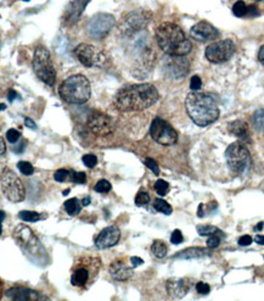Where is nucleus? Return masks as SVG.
I'll return each instance as SVG.
<instances>
[{"mask_svg":"<svg viewBox=\"0 0 264 301\" xmlns=\"http://www.w3.org/2000/svg\"><path fill=\"white\" fill-rule=\"evenodd\" d=\"M74 55L80 64L85 67L106 68L111 64V56L106 50L94 47L92 44L82 43L74 48Z\"/></svg>","mask_w":264,"mask_h":301,"instance_id":"obj_6","label":"nucleus"},{"mask_svg":"<svg viewBox=\"0 0 264 301\" xmlns=\"http://www.w3.org/2000/svg\"><path fill=\"white\" fill-rule=\"evenodd\" d=\"M223 237H224L223 232H219V233H215L209 237L208 240H207V245H208V248H217L219 244H221V239Z\"/></svg>","mask_w":264,"mask_h":301,"instance_id":"obj_35","label":"nucleus"},{"mask_svg":"<svg viewBox=\"0 0 264 301\" xmlns=\"http://www.w3.org/2000/svg\"><path fill=\"white\" fill-rule=\"evenodd\" d=\"M71 180L76 184H84L86 182V174L84 172H71Z\"/></svg>","mask_w":264,"mask_h":301,"instance_id":"obj_38","label":"nucleus"},{"mask_svg":"<svg viewBox=\"0 0 264 301\" xmlns=\"http://www.w3.org/2000/svg\"><path fill=\"white\" fill-rule=\"evenodd\" d=\"M136 205L137 206H143L146 205V204L150 201V195L146 192H139L136 197Z\"/></svg>","mask_w":264,"mask_h":301,"instance_id":"obj_36","label":"nucleus"},{"mask_svg":"<svg viewBox=\"0 0 264 301\" xmlns=\"http://www.w3.org/2000/svg\"><path fill=\"white\" fill-rule=\"evenodd\" d=\"M0 144H2V155H5V143H4V139H0Z\"/></svg>","mask_w":264,"mask_h":301,"instance_id":"obj_52","label":"nucleus"},{"mask_svg":"<svg viewBox=\"0 0 264 301\" xmlns=\"http://www.w3.org/2000/svg\"><path fill=\"white\" fill-rule=\"evenodd\" d=\"M154 207L156 209V211L163 213V215H172V206L169 205V204L167 203L166 200H163V199L158 198L156 199V200L154 201Z\"/></svg>","mask_w":264,"mask_h":301,"instance_id":"obj_27","label":"nucleus"},{"mask_svg":"<svg viewBox=\"0 0 264 301\" xmlns=\"http://www.w3.org/2000/svg\"><path fill=\"white\" fill-rule=\"evenodd\" d=\"M101 261L95 256H80L72 267L71 284L79 289H88L97 279Z\"/></svg>","mask_w":264,"mask_h":301,"instance_id":"obj_4","label":"nucleus"},{"mask_svg":"<svg viewBox=\"0 0 264 301\" xmlns=\"http://www.w3.org/2000/svg\"><path fill=\"white\" fill-rule=\"evenodd\" d=\"M229 132L242 141H251L248 125L242 120H236L229 125Z\"/></svg>","mask_w":264,"mask_h":301,"instance_id":"obj_23","label":"nucleus"},{"mask_svg":"<svg viewBox=\"0 0 264 301\" xmlns=\"http://www.w3.org/2000/svg\"><path fill=\"white\" fill-rule=\"evenodd\" d=\"M130 262H131V266H133V267H138V266H140V265H143L144 261L140 257L133 256L130 258Z\"/></svg>","mask_w":264,"mask_h":301,"instance_id":"obj_46","label":"nucleus"},{"mask_svg":"<svg viewBox=\"0 0 264 301\" xmlns=\"http://www.w3.org/2000/svg\"><path fill=\"white\" fill-rule=\"evenodd\" d=\"M133 269L134 267H129L125 264L124 258H117V260L112 261L110 265V275L116 281L123 282L128 281L131 276H133Z\"/></svg>","mask_w":264,"mask_h":301,"instance_id":"obj_21","label":"nucleus"},{"mask_svg":"<svg viewBox=\"0 0 264 301\" xmlns=\"http://www.w3.org/2000/svg\"><path fill=\"white\" fill-rule=\"evenodd\" d=\"M23 2H29V0H23Z\"/></svg>","mask_w":264,"mask_h":301,"instance_id":"obj_58","label":"nucleus"},{"mask_svg":"<svg viewBox=\"0 0 264 301\" xmlns=\"http://www.w3.org/2000/svg\"><path fill=\"white\" fill-rule=\"evenodd\" d=\"M196 290L199 294L207 295L209 293V291H211V287H209V285L205 282H199L196 284Z\"/></svg>","mask_w":264,"mask_h":301,"instance_id":"obj_42","label":"nucleus"},{"mask_svg":"<svg viewBox=\"0 0 264 301\" xmlns=\"http://www.w3.org/2000/svg\"><path fill=\"white\" fill-rule=\"evenodd\" d=\"M8 299L10 300H20V301H35V300H47V296H43L38 291L32 290V289L23 287H14L7 290Z\"/></svg>","mask_w":264,"mask_h":301,"instance_id":"obj_19","label":"nucleus"},{"mask_svg":"<svg viewBox=\"0 0 264 301\" xmlns=\"http://www.w3.org/2000/svg\"><path fill=\"white\" fill-rule=\"evenodd\" d=\"M219 231L217 227L214 225H208V224H201L197 225V233L200 234L201 237H211L213 234L219 233Z\"/></svg>","mask_w":264,"mask_h":301,"instance_id":"obj_30","label":"nucleus"},{"mask_svg":"<svg viewBox=\"0 0 264 301\" xmlns=\"http://www.w3.org/2000/svg\"><path fill=\"white\" fill-rule=\"evenodd\" d=\"M82 161H83V164L85 165L86 167L93 168V167L97 166L98 158L94 154H86V155H84L83 158H82Z\"/></svg>","mask_w":264,"mask_h":301,"instance_id":"obj_37","label":"nucleus"},{"mask_svg":"<svg viewBox=\"0 0 264 301\" xmlns=\"http://www.w3.org/2000/svg\"><path fill=\"white\" fill-rule=\"evenodd\" d=\"M190 34L195 41L202 42V43L213 41V39L219 37L218 29L207 21H201V22L191 27Z\"/></svg>","mask_w":264,"mask_h":301,"instance_id":"obj_17","label":"nucleus"},{"mask_svg":"<svg viewBox=\"0 0 264 301\" xmlns=\"http://www.w3.org/2000/svg\"><path fill=\"white\" fill-rule=\"evenodd\" d=\"M228 166L238 174L247 173L251 168V154L241 141H235L228 146L226 152Z\"/></svg>","mask_w":264,"mask_h":301,"instance_id":"obj_9","label":"nucleus"},{"mask_svg":"<svg viewBox=\"0 0 264 301\" xmlns=\"http://www.w3.org/2000/svg\"><path fill=\"white\" fill-rule=\"evenodd\" d=\"M156 41L162 52L167 55H188L191 52V42L189 41L178 25L164 22L156 29Z\"/></svg>","mask_w":264,"mask_h":301,"instance_id":"obj_3","label":"nucleus"},{"mask_svg":"<svg viewBox=\"0 0 264 301\" xmlns=\"http://www.w3.org/2000/svg\"><path fill=\"white\" fill-rule=\"evenodd\" d=\"M2 189L4 195L13 203L25 200L26 189L20 177L10 168H4L2 173Z\"/></svg>","mask_w":264,"mask_h":301,"instance_id":"obj_10","label":"nucleus"},{"mask_svg":"<svg viewBox=\"0 0 264 301\" xmlns=\"http://www.w3.org/2000/svg\"><path fill=\"white\" fill-rule=\"evenodd\" d=\"M144 162H145V165L148 166L149 170H151L152 172H154L156 176H158L160 174V168H158V165L157 162H156L154 159H150V158H146L145 160H144Z\"/></svg>","mask_w":264,"mask_h":301,"instance_id":"obj_40","label":"nucleus"},{"mask_svg":"<svg viewBox=\"0 0 264 301\" xmlns=\"http://www.w3.org/2000/svg\"><path fill=\"white\" fill-rule=\"evenodd\" d=\"M209 254L208 250L206 249H201V248H190L184 250V251L179 252L175 257H181V258H200L203 256H207Z\"/></svg>","mask_w":264,"mask_h":301,"instance_id":"obj_24","label":"nucleus"},{"mask_svg":"<svg viewBox=\"0 0 264 301\" xmlns=\"http://www.w3.org/2000/svg\"><path fill=\"white\" fill-rule=\"evenodd\" d=\"M119 238H121V231L118 230L117 225H110L105 230L101 231L99 234L97 240H95V245L98 249H107L111 246H115L118 243Z\"/></svg>","mask_w":264,"mask_h":301,"instance_id":"obj_18","label":"nucleus"},{"mask_svg":"<svg viewBox=\"0 0 264 301\" xmlns=\"http://www.w3.org/2000/svg\"><path fill=\"white\" fill-rule=\"evenodd\" d=\"M239 244L241 246H248L250 244H252V238L250 236H242L239 239Z\"/></svg>","mask_w":264,"mask_h":301,"instance_id":"obj_45","label":"nucleus"},{"mask_svg":"<svg viewBox=\"0 0 264 301\" xmlns=\"http://www.w3.org/2000/svg\"><path fill=\"white\" fill-rule=\"evenodd\" d=\"M257 2H264V0H257Z\"/></svg>","mask_w":264,"mask_h":301,"instance_id":"obj_57","label":"nucleus"},{"mask_svg":"<svg viewBox=\"0 0 264 301\" xmlns=\"http://www.w3.org/2000/svg\"><path fill=\"white\" fill-rule=\"evenodd\" d=\"M254 240H256V243L260 244V245H264V236H259V234H258V236L254 238Z\"/></svg>","mask_w":264,"mask_h":301,"instance_id":"obj_50","label":"nucleus"},{"mask_svg":"<svg viewBox=\"0 0 264 301\" xmlns=\"http://www.w3.org/2000/svg\"><path fill=\"white\" fill-rule=\"evenodd\" d=\"M162 71L170 80H182L190 71V62L183 55H168L162 61Z\"/></svg>","mask_w":264,"mask_h":301,"instance_id":"obj_12","label":"nucleus"},{"mask_svg":"<svg viewBox=\"0 0 264 301\" xmlns=\"http://www.w3.org/2000/svg\"><path fill=\"white\" fill-rule=\"evenodd\" d=\"M111 183L109 182V180L106 179H100L99 182L95 184V192L98 193H101V194H105V193H109L111 191Z\"/></svg>","mask_w":264,"mask_h":301,"instance_id":"obj_34","label":"nucleus"},{"mask_svg":"<svg viewBox=\"0 0 264 301\" xmlns=\"http://www.w3.org/2000/svg\"><path fill=\"white\" fill-rule=\"evenodd\" d=\"M234 53H235V44L230 39H224V41H218L209 44L207 47L205 55L209 62L222 64V62L230 60Z\"/></svg>","mask_w":264,"mask_h":301,"instance_id":"obj_14","label":"nucleus"},{"mask_svg":"<svg viewBox=\"0 0 264 301\" xmlns=\"http://www.w3.org/2000/svg\"><path fill=\"white\" fill-rule=\"evenodd\" d=\"M115 25V17L110 14H97L93 19L89 21L86 26V31L92 38L101 41L109 34L111 29Z\"/></svg>","mask_w":264,"mask_h":301,"instance_id":"obj_15","label":"nucleus"},{"mask_svg":"<svg viewBox=\"0 0 264 301\" xmlns=\"http://www.w3.org/2000/svg\"><path fill=\"white\" fill-rule=\"evenodd\" d=\"M68 176H70V171L64 170V168H60V170H58L55 173H54V179H55L56 182L61 183V182H65V180L68 178Z\"/></svg>","mask_w":264,"mask_h":301,"instance_id":"obj_39","label":"nucleus"},{"mask_svg":"<svg viewBox=\"0 0 264 301\" xmlns=\"http://www.w3.org/2000/svg\"><path fill=\"white\" fill-rule=\"evenodd\" d=\"M152 254L157 258H163L167 255V246L162 240H155L151 246Z\"/></svg>","mask_w":264,"mask_h":301,"instance_id":"obj_26","label":"nucleus"},{"mask_svg":"<svg viewBox=\"0 0 264 301\" xmlns=\"http://www.w3.org/2000/svg\"><path fill=\"white\" fill-rule=\"evenodd\" d=\"M4 218H5V212L2 211V222H4Z\"/></svg>","mask_w":264,"mask_h":301,"instance_id":"obj_54","label":"nucleus"},{"mask_svg":"<svg viewBox=\"0 0 264 301\" xmlns=\"http://www.w3.org/2000/svg\"><path fill=\"white\" fill-rule=\"evenodd\" d=\"M190 289L188 279H170L167 282V291L170 296L183 297Z\"/></svg>","mask_w":264,"mask_h":301,"instance_id":"obj_22","label":"nucleus"},{"mask_svg":"<svg viewBox=\"0 0 264 301\" xmlns=\"http://www.w3.org/2000/svg\"><path fill=\"white\" fill-rule=\"evenodd\" d=\"M17 167H19L21 173L25 174V176H32L34 173V167L32 166V164H29L27 161H20L17 164Z\"/></svg>","mask_w":264,"mask_h":301,"instance_id":"obj_33","label":"nucleus"},{"mask_svg":"<svg viewBox=\"0 0 264 301\" xmlns=\"http://www.w3.org/2000/svg\"><path fill=\"white\" fill-rule=\"evenodd\" d=\"M19 96H20V95L17 94V93L15 92L14 89H11L10 92H9V100H10V101H14L15 99H16V98H19Z\"/></svg>","mask_w":264,"mask_h":301,"instance_id":"obj_49","label":"nucleus"},{"mask_svg":"<svg viewBox=\"0 0 264 301\" xmlns=\"http://www.w3.org/2000/svg\"><path fill=\"white\" fill-rule=\"evenodd\" d=\"M59 94L68 104H84L91 98V83L83 74H74L60 84Z\"/></svg>","mask_w":264,"mask_h":301,"instance_id":"obj_5","label":"nucleus"},{"mask_svg":"<svg viewBox=\"0 0 264 301\" xmlns=\"http://www.w3.org/2000/svg\"><path fill=\"white\" fill-rule=\"evenodd\" d=\"M91 0H72L70 4L65 9L64 13V21L68 25L76 23L82 16L84 9Z\"/></svg>","mask_w":264,"mask_h":301,"instance_id":"obj_20","label":"nucleus"},{"mask_svg":"<svg viewBox=\"0 0 264 301\" xmlns=\"http://www.w3.org/2000/svg\"><path fill=\"white\" fill-rule=\"evenodd\" d=\"M155 191L157 192L158 195L163 197V195H166L168 191H169V184H168V182H166L164 179H158L157 182L155 183Z\"/></svg>","mask_w":264,"mask_h":301,"instance_id":"obj_32","label":"nucleus"},{"mask_svg":"<svg viewBox=\"0 0 264 301\" xmlns=\"http://www.w3.org/2000/svg\"><path fill=\"white\" fill-rule=\"evenodd\" d=\"M25 125H26V127H28V128H31V129H35V128H37V125H35V123L33 122L32 120L29 119V117H26V119H25Z\"/></svg>","mask_w":264,"mask_h":301,"instance_id":"obj_47","label":"nucleus"},{"mask_svg":"<svg viewBox=\"0 0 264 301\" xmlns=\"http://www.w3.org/2000/svg\"><path fill=\"white\" fill-rule=\"evenodd\" d=\"M19 217L25 222H37L41 218V216L34 211H21L19 213Z\"/></svg>","mask_w":264,"mask_h":301,"instance_id":"obj_31","label":"nucleus"},{"mask_svg":"<svg viewBox=\"0 0 264 301\" xmlns=\"http://www.w3.org/2000/svg\"><path fill=\"white\" fill-rule=\"evenodd\" d=\"M233 13L236 17H244L250 13V7H247L244 2H236L233 7Z\"/></svg>","mask_w":264,"mask_h":301,"instance_id":"obj_29","label":"nucleus"},{"mask_svg":"<svg viewBox=\"0 0 264 301\" xmlns=\"http://www.w3.org/2000/svg\"><path fill=\"white\" fill-rule=\"evenodd\" d=\"M20 137H21V133L19 131H16L15 128H10L7 132V139L10 141V143H16V141L20 139Z\"/></svg>","mask_w":264,"mask_h":301,"instance_id":"obj_41","label":"nucleus"},{"mask_svg":"<svg viewBox=\"0 0 264 301\" xmlns=\"http://www.w3.org/2000/svg\"><path fill=\"white\" fill-rule=\"evenodd\" d=\"M64 206H65L66 212H67L68 215L76 216L80 212V210H82L83 204H80V201L78 200V199L72 198V199H68V200L65 201Z\"/></svg>","mask_w":264,"mask_h":301,"instance_id":"obj_25","label":"nucleus"},{"mask_svg":"<svg viewBox=\"0 0 264 301\" xmlns=\"http://www.w3.org/2000/svg\"><path fill=\"white\" fill-rule=\"evenodd\" d=\"M253 127L259 132H264V109L257 110L252 116Z\"/></svg>","mask_w":264,"mask_h":301,"instance_id":"obj_28","label":"nucleus"},{"mask_svg":"<svg viewBox=\"0 0 264 301\" xmlns=\"http://www.w3.org/2000/svg\"><path fill=\"white\" fill-rule=\"evenodd\" d=\"M201 87H202V81H201V78L199 76L191 77L190 88L193 89L194 92H197V90L201 89Z\"/></svg>","mask_w":264,"mask_h":301,"instance_id":"obj_43","label":"nucleus"},{"mask_svg":"<svg viewBox=\"0 0 264 301\" xmlns=\"http://www.w3.org/2000/svg\"><path fill=\"white\" fill-rule=\"evenodd\" d=\"M185 107L189 117L195 125L206 127L215 122L219 117L217 101L207 93L191 92L185 99Z\"/></svg>","mask_w":264,"mask_h":301,"instance_id":"obj_2","label":"nucleus"},{"mask_svg":"<svg viewBox=\"0 0 264 301\" xmlns=\"http://www.w3.org/2000/svg\"><path fill=\"white\" fill-rule=\"evenodd\" d=\"M157 99L158 92L152 84H129L117 92L115 105L122 112H130L148 109L157 101Z\"/></svg>","mask_w":264,"mask_h":301,"instance_id":"obj_1","label":"nucleus"},{"mask_svg":"<svg viewBox=\"0 0 264 301\" xmlns=\"http://www.w3.org/2000/svg\"><path fill=\"white\" fill-rule=\"evenodd\" d=\"M150 135L161 145H173L178 141V133L172 126L161 117H155L150 126Z\"/></svg>","mask_w":264,"mask_h":301,"instance_id":"obj_11","label":"nucleus"},{"mask_svg":"<svg viewBox=\"0 0 264 301\" xmlns=\"http://www.w3.org/2000/svg\"><path fill=\"white\" fill-rule=\"evenodd\" d=\"M183 240H184V238H183L182 232L179 230L173 231L172 236H170V242H172L173 244H175V245H178V244L183 243Z\"/></svg>","mask_w":264,"mask_h":301,"instance_id":"obj_44","label":"nucleus"},{"mask_svg":"<svg viewBox=\"0 0 264 301\" xmlns=\"http://www.w3.org/2000/svg\"><path fill=\"white\" fill-rule=\"evenodd\" d=\"M82 204H83V206L89 205V204H91V198H89V197H85V198H84L83 200H82Z\"/></svg>","mask_w":264,"mask_h":301,"instance_id":"obj_51","label":"nucleus"},{"mask_svg":"<svg viewBox=\"0 0 264 301\" xmlns=\"http://www.w3.org/2000/svg\"><path fill=\"white\" fill-rule=\"evenodd\" d=\"M2 110H5V104H2Z\"/></svg>","mask_w":264,"mask_h":301,"instance_id":"obj_56","label":"nucleus"},{"mask_svg":"<svg viewBox=\"0 0 264 301\" xmlns=\"http://www.w3.org/2000/svg\"><path fill=\"white\" fill-rule=\"evenodd\" d=\"M151 13L145 10L131 11V13L127 14L123 17L121 27H119L121 32L125 35L136 34V33L140 32L148 26L150 20H151Z\"/></svg>","mask_w":264,"mask_h":301,"instance_id":"obj_13","label":"nucleus"},{"mask_svg":"<svg viewBox=\"0 0 264 301\" xmlns=\"http://www.w3.org/2000/svg\"><path fill=\"white\" fill-rule=\"evenodd\" d=\"M262 228H263V222H259V223H258V225H257L256 228H254V230H256V231H260V230H262Z\"/></svg>","mask_w":264,"mask_h":301,"instance_id":"obj_53","label":"nucleus"},{"mask_svg":"<svg viewBox=\"0 0 264 301\" xmlns=\"http://www.w3.org/2000/svg\"><path fill=\"white\" fill-rule=\"evenodd\" d=\"M33 70L41 82L54 86L56 81V71L54 68L50 53L47 48L37 47L33 56Z\"/></svg>","mask_w":264,"mask_h":301,"instance_id":"obj_8","label":"nucleus"},{"mask_svg":"<svg viewBox=\"0 0 264 301\" xmlns=\"http://www.w3.org/2000/svg\"><path fill=\"white\" fill-rule=\"evenodd\" d=\"M89 131L99 137H107V135L113 133V122L111 117L101 111H93L88 116L86 121Z\"/></svg>","mask_w":264,"mask_h":301,"instance_id":"obj_16","label":"nucleus"},{"mask_svg":"<svg viewBox=\"0 0 264 301\" xmlns=\"http://www.w3.org/2000/svg\"><path fill=\"white\" fill-rule=\"evenodd\" d=\"M14 238L20 244L21 248L28 252V255H33L34 261H41L44 257H47V250L43 248L41 243L39 242L28 225H17L14 231Z\"/></svg>","mask_w":264,"mask_h":301,"instance_id":"obj_7","label":"nucleus"},{"mask_svg":"<svg viewBox=\"0 0 264 301\" xmlns=\"http://www.w3.org/2000/svg\"><path fill=\"white\" fill-rule=\"evenodd\" d=\"M68 193H70V189H67V191H65V192H64V195H66V194H68Z\"/></svg>","mask_w":264,"mask_h":301,"instance_id":"obj_55","label":"nucleus"},{"mask_svg":"<svg viewBox=\"0 0 264 301\" xmlns=\"http://www.w3.org/2000/svg\"><path fill=\"white\" fill-rule=\"evenodd\" d=\"M258 60H259V62L264 66V45L263 47H260L259 52H258Z\"/></svg>","mask_w":264,"mask_h":301,"instance_id":"obj_48","label":"nucleus"}]
</instances>
